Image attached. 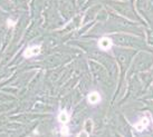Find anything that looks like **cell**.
Here are the masks:
<instances>
[{
	"label": "cell",
	"mask_w": 153,
	"mask_h": 137,
	"mask_svg": "<svg viewBox=\"0 0 153 137\" xmlns=\"http://www.w3.org/2000/svg\"><path fill=\"white\" fill-rule=\"evenodd\" d=\"M40 52V46H30L24 52V57L25 58H33L37 56Z\"/></svg>",
	"instance_id": "obj_1"
},
{
	"label": "cell",
	"mask_w": 153,
	"mask_h": 137,
	"mask_svg": "<svg viewBox=\"0 0 153 137\" xmlns=\"http://www.w3.org/2000/svg\"><path fill=\"white\" fill-rule=\"evenodd\" d=\"M112 40L110 38H107V37H103V38L100 39V41H98V47L101 48L102 50L104 52H106V50H110L111 47H112Z\"/></svg>",
	"instance_id": "obj_2"
},
{
	"label": "cell",
	"mask_w": 153,
	"mask_h": 137,
	"mask_svg": "<svg viewBox=\"0 0 153 137\" xmlns=\"http://www.w3.org/2000/svg\"><path fill=\"white\" fill-rule=\"evenodd\" d=\"M150 124V119L149 118H146V117H143V118H141L135 125H134V128L137 130V132H142L143 129H145Z\"/></svg>",
	"instance_id": "obj_3"
},
{
	"label": "cell",
	"mask_w": 153,
	"mask_h": 137,
	"mask_svg": "<svg viewBox=\"0 0 153 137\" xmlns=\"http://www.w3.org/2000/svg\"><path fill=\"white\" fill-rule=\"evenodd\" d=\"M87 100L91 105H96L101 102V95L98 94L97 91H92L87 96Z\"/></svg>",
	"instance_id": "obj_4"
},
{
	"label": "cell",
	"mask_w": 153,
	"mask_h": 137,
	"mask_svg": "<svg viewBox=\"0 0 153 137\" xmlns=\"http://www.w3.org/2000/svg\"><path fill=\"white\" fill-rule=\"evenodd\" d=\"M69 118H71V116H69V114L66 110L59 111V114H58V120H59V123H62V124H67L68 122H69Z\"/></svg>",
	"instance_id": "obj_5"
},
{
	"label": "cell",
	"mask_w": 153,
	"mask_h": 137,
	"mask_svg": "<svg viewBox=\"0 0 153 137\" xmlns=\"http://www.w3.org/2000/svg\"><path fill=\"white\" fill-rule=\"evenodd\" d=\"M84 127H85L86 134H87V135H89V134L92 133V130H93V122H92L91 119L86 120Z\"/></svg>",
	"instance_id": "obj_6"
},
{
	"label": "cell",
	"mask_w": 153,
	"mask_h": 137,
	"mask_svg": "<svg viewBox=\"0 0 153 137\" xmlns=\"http://www.w3.org/2000/svg\"><path fill=\"white\" fill-rule=\"evenodd\" d=\"M60 134L64 135V136H68V135H69V129H68V127H66V126L62 127V129H60Z\"/></svg>",
	"instance_id": "obj_7"
},
{
	"label": "cell",
	"mask_w": 153,
	"mask_h": 137,
	"mask_svg": "<svg viewBox=\"0 0 153 137\" xmlns=\"http://www.w3.org/2000/svg\"><path fill=\"white\" fill-rule=\"evenodd\" d=\"M7 25H8L9 27H10V26L13 27V26H15V25H16V21H10V19H9L8 22H7Z\"/></svg>",
	"instance_id": "obj_8"
}]
</instances>
